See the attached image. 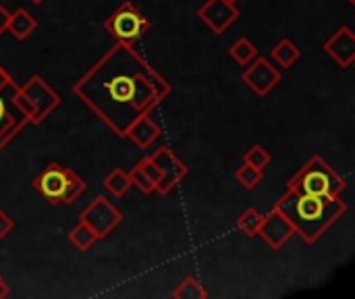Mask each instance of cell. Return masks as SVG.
Wrapping results in <instances>:
<instances>
[{
    "mask_svg": "<svg viewBox=\"0 0 355 299\" xmlns=\"http://www.w3.org/2000/svg\"><path fill=\"white\" fill-rule=\"evenodd\" d=\"M75 94L119 137L158 104L150 83V65L133 44H116L77 83Z\"/></svg>",
    "mask_w": 355,
    "mask_h": 299,
    "instance_id": "obj_1",
    "label": "cell"
},
{
    "mask_svg": "<svg viewBox=\"0 0 355 299\" xmlns=\"http://www.w3.org/2000/svg\"><path fill=\"white\" fill-rule=\"evenodd\" d=\"M275 208L289 221L295 235H300L306 244H316L322 233L347 212L343 198L308 196L293 189H287L277 200Z\"/></svg>",
    "mask_w": 355,
    "mask_h": 299,
    "instance_id": "obj_2",
    "label": "cell"
},
{
    "mask_svg": "<svg viewBox=\"0 0 355 299\" xmlns=\"http://www.w3.org/2000/svg\"><path fill=\"white\" fill-rule=\"evenodd\" d=\"M287 189H293L297 194H308V196L341 198L343 191L347 189V183L322 156L316 154L287 183Z\"/></svg>",
    "mask_w": 355,
    "mask_h": 299,
    "instance_id": "obj_3",
    "label": "cell"
},
{
    "mask_svg": "<svg viewBox=\"0 0 355 299\" xmlns=\"http://www.w3.org/2000/svg\"><path fill=\"white\" fill-rule=\"evenodd\" d=\"M33 189L52 206L58 204H71L75 202L83 189L85 183L69 169H64L62 164H48L35 179H33Z\"/></svg>",
    "mask_w": 355,
    "mask_h": 299,
    "instance_id": "obj_4",
    "label": "cell"
},
{
    "mask_svg": "<svg viewBox=\"0 0 355 299\" xmlns=\"http://www.w3.org/2000/svg\"><path fill=\"white\" fill-rule=\"evenodd\" d=\"M12 100L31 125H40L60 104V96L40 75H31L21 85L17 83Z\"/></svg>",
    "mask_w": 355,
    "mask_h": 299,
    "instance_id": "obj_5",
    "label": "cell"
},
{
    "mask_svg": "<svg viewBox=\"0 0 355 299\" xmlns=\"http://www.w3.org/2000/svg\"><path fill=\"white\" fill-rule=\"evenodd\" d=\"M104 29L116 40V44H133L150 29V19L131 2H123L104 21Z\"/></svg>",
    "mask_w": 355,
    "mask_h": 299,
    "instance_id": "obj_6",
    "label": "cell"
},
{
    "mask_svg": "<svg viewBox=\"0 0 355 299\" xmlns=\"http://www.w3.org/2000/svg\"><path fill=\"white\" fill-rule=\"evenodd\" d=\"M79 221L85 223L98 235V239H104L121 225L123 214L104 196H98L94 202H89V206L83 208V212L79 214Z\"/></svg>",
    "mask_w": 355,
    "mask_h": 299,
    "instance_id": "obj_7",
    "label": "cell"
},
{
    "mask_svg": "<svg viewBox=\"0 0 355 299\" xmlns=\"http://www.w3.org/2000/svg\"><path fill=\"white\" fill-rule=\"evenodd\" d=\"M281 79H283L281 71L268 58H262V56H256L252 62H248L241 73V81L260 98L272 92L281 83Z\"/></svg>",
    "mask_w": 355,
    "mask_h": 299,
    "instance_id": "obj_8",
    "label": "cell"
},
{
    "mask_svg": "<svg viewBox=\"0 0 355 299\" xmlns=\"http://www.w3.org/2000/svg\"><path fill=\"white\" fill-rule=\"evenodd\" d=\"M150 158L160 169V181H158V185H156L154 191L166 196V194H171L187 177V166L168 148H164V146L158 148L154 154H150Z\"/></svg>",
    "mask_w": 355,
    "mask_h": 299,
    "instance_id": "obj_9",
    "label": "cell"
},
{
    "mask_svg": "<svg viewBox=\"0 0 355 299\" xmlns=\"http://www.w3.org/2000/svg\"><path fill=\"white\" fill-rule=\"evenodd\" d=\"M239 15L241 10L237 8L235 0H206L198 10L202 23L214 33H225L239 19Z\"/></svg>",
    "mask_w": 355,
    "mask_h": 299,
    "instance_id": "obj_10",
    "label": "cell"
},
{
    "mask_svg": "<svg viewBox=\"0 0 355 299\" xmlns=\"http://www.w3.org/2000/svg\"><path fill=\"white\" fill-rule=\"evenodd\" d=\"M17 83L0 89V137L8 144L25 125H29V119L19 110V106L15 104L12 96H15Z\"/></svg>",
    "mask_w": 355,
    "mask_h": 299,
    "instance_id": "obj_11",
    "label": "cell"
},
{
    "mask_svg": "<svg viewBox=\"0 0 355 299\" xmlns=\"http://www.w3.org/2000/svg\"><path fill=\"white\" fill-rule=\"evenodd\" d=\"M258 235H260L272 250H281V248L295 235V231H293V227L289 225V221H287L277 208H272L266 216H262Z\"/></svg>",
    "mask_w": 355,
    "mask_h": 299,
    "instance_id": "obj_12",
    "label": "cell"
},
{
    "mask_svg": "<svg viewBox=\"0 0 355 299\" xmlns=\"http://www.w3.org/2000/svg\"><path fill=\"white\" fill-rule=\"evenodd\" d=\"M322 48L341 69H349L355 60V33L352 31V27H347V25L339 27L322 44Z\"/></svg>",
    "mask_w": 355,
    "mask_h": 299,
    "instance_id": "obj_13",
    "label": "cell"
},
{
    "mask_svg": "<svg viewBox=\"0 0 355 299\" xmlns=\"http://www.w3.org/2000/svg\"><path fill=\"white\" fill-rule=\"evenodd\" d=\"M125 137H129L137 148L146 150V148H150V146L160 137V127H158L156 121L150 117V112H146V114H141L139 119H135V121L129 125Z\"/></svg>",
    "mask_w": 355,
    "mask_h": 299,
    "instance_id": "obj_14",
    "label": "cell"
},
{
    "mask_svg": "<svg viewBox=\"0 0 355 299\" xmlns=\"http://www.w3.org/2000/svg\"><path fill=\"white\" fill-rule=\"evenodd\" d=\"M35 29H37V21H35V17L29 15L25 8H15V10L10 12L6 31H8L15 40L23 42V40H27Z\"/></svg>",
    "mask_w": 355,
    "mask_h": 299,
    "instance_id": "obj_15",
    "label": "cell"
},
{
    "mask_svg": "<svg viewBox=\"0 0 355 299\" xmlns=\"http://www.w3.org/2000/svg\"><path fill=\"white\" fill-rule=\"evenodd\" d=\"M302 56V50L289 40V37H283L277 42V46L272 48V60L281 67V69H289L293 67Z\"/></svg>",
    "mask_w": 355,
    "mask_h": 299,
    "instance_id": "obj_16",
    "label": "cell"
},
{
    "mask_svg": "<svg viewBox=\"0 0 355 299\" xmlns=\"http://www.w3.org/2000/svg\"><path fill=\"white\" fill-rule=\"evenodd\" d=\"M102 185H104L106 191H110L114 198H123V196L129 191V187H131L129 173L123 171V169H112V171L104 177Z\"/></svg>",
    "mask_w": 355,
    "mask_h": 299,
    "instance_id": "obj_17",
    "label": "cell"
},
{
    "mask_svg": "<svg viewBox=\"0 0 355 299\" xmlns=\"http://www.w3.org/2000/svg\"><path fill=\"white\" fill-rule=\"evenodd\" d=\"M69 241H71V246L75 248V250H79V252H87L96 241H100L98 239V235L85 225V223H77L73 229H71V233H69Z\"/></svg>",
    "mask_w": 355,
    "mask_h": 299,
    "instance_id": "obj_18",
    "label": "cell"
},
{
    "mask_svg": "<svg viewBox=\"0 0 355 299\" xmlns=\"http://www.w3.org/2000/svg\"><path fill=\"white\" fill-rule=\"evenodd\" d=\"M231 58L239 65V67H245L248 62H252L256 56H258V48L248 40V37H239L233 46H231Z\"/></svg>",
    "mask_w": 355,
    "mask_h": 299,
    "instance_id": "obj_19",
    "label": "cell"
},
{
    "mask_svg": "<svg viewBox=\"0 0 355 299\" xmlns=\"http://www.w3.org/2000/svg\"><path fill=\"white\" fill-rule=\"evenodd\" d=\"M260 223H262V214L256 208H245L239 214V219H237V229L245 237H256L258 235V229H260Z\"/></svg>",
    "mask_w": 355,
    "mask_h": 299,
    "instance_id": "obj_20",
    "label": "cell"
},
{
    "mask_svg": "<svg viewBox=\"0 0 355 299\" xmlns=\"http://www.w3.org/2000/svg\"><path fill=\"white\" fill-rule=\"evenodd\" d=\"M173 298L175 299H206L208 298V291H206V287L196 279V277H189V279H185L177 289H175V293H173Z\"/></svg>",
    "mask_w": 355,
    "mask_h": 299,
    "instance_id": "obj_21",
    "label": "cell"
},
{
    "mask_svg": "<svg viewBox=\"0 0 355 299\" xmlns=\"http://www.w3.org/2000/svg\"><path fill=\"white\" fill-rule=\"evenodd\" d=\"M235 179H237V183L241 185V187H245V189H256L260 183H262V179H264V171H258V169H254V166H250V164H241L237 171H235Z\"/></svg>",
    "mask_w": 355,
    "mask_h": 299,
    "instance_id": "obj_22",
    "label": "cell"
},
{
    "mask_svg": "<svg viewBox=\"0 0 355 299\" xmlns=\"http://www.w3.org/2000/svg\"><path fill=\"white\" fill-rule=\"evenodd\" d=\"M270 160H272L270 152H268L264 146H260V144L252 146V148L243 154V162L250 164V166H254V169H258V171H264V169L270 164Z\"/></svg>",
    "mask_w": 355,
    "mask_h": 299,
    "instance_id": "obj_23",
    "label": "cell"
},
{
    "mask_svg": "<svg viewBox=\"0 0 355 299\" xmlns=\"http://www.w3.org/2000/svg\"><path fill=\"white\" fill-rule=\"evenodd\" d=\"M129 181H131V187H137L141 194H152L154 191V183L146 177V173L139 169V164H135L129 171Z\"/></svg>",
    "mask_w": 355,
    "mask_h": 299,
    "instance_id": "obj_24",
    "label": "cell"
},
{
    "mask_svg": "<svg viewBox=\"0 0 355 299\" xmlns=\"http://www.w3.org/2000/svg\"><path fill=\"white\" fill-rule=\"evenodd\" d=\"M150 83H152V87H154V94H156L158 102L164 100V98L171 94V85L166 83V79H164L154 67H150Z\"/></svg>",
    "mask_w": 355,
    "mask_h": 299,
    "instance_id": "obj_25",
    "label": "cell"
},
{
    "mask_svg": "<svg viewBox=\"0 0 355 299\" xmlns=\"http://www.w3.org/2000/svg\"><path fill=\"white\" fill-rule=\"evenodd\" d=\"M137 164H139V169H141V171L146 173V177H148V179H150V181L154 183V189H156V185H158V181H160V169H158V166L154 164V160H152L150 156L141 158V160H139Z\"/></svg>",
    "mask_w": 355,
    "mask_h": 299,
    "instance_id": "obj_26",
    "label": "cell"
},
{
    "mask_svg": "<svg viewBox=\"0 0 355 299\" xmlns=\"http://www.w3.org/2000/svg\"><path fill=\"white\" fill-rule=\"evenodd\" d=\"M12 231H15V221L4 210H0V239L10 235Z\"/></svg>",
    "mask_w": 355,
    "mask_h": 299,
    "instance_id": "obj_27",
    "label": "cell"
},
{
    "mask_svg": "<svg viewBox=\"0 0 355 299\" xmlns=\"http://www.w3.org/2000/svg\"><path fill=\"white\" fill-rule=\"evenodd\" d=\"M8 19H10V10H6L4 6H0V35H2V33H6Z\"/></svg>",
    "mask_w": 355,
    "mask_h": 299,
    "instance_id": "obj_28",
    "label": "cell"
},
{
    "mask_svg": "<svg viewBox=\"0 0 355 299\" xmlns=\"http://www.w3.org/2000/svg\"><path fill=\"white\" fill-rule=\"evenodd\" d=\"M15 81H12V77L8 75V71L0 65V89H4V87H8V85H12Z\"/></svg>",
    "mask_w": 355,
    "mask_h": 299,
    "instance_id": "obj_29",
    "label": "cell"
},
{
    "mask_svg": "<svg viewBox=\"0 0 355 299\" xmlns=\"http://www.w3.org/2000/svg\"><path fill=\"white\" fill-rule=\"evenodd\" d=\"M10 296V289H8V285H6V281L0 277V299L8 298Z\"/></svg>",
    "mask_w": 355,
    "mask_h": 299,
    "instance_id": "obj_30",
    "label": "cell"
},
{
    "mask_svg": "<svg viewBox=\"0 0 355 299\" xmlns=\"http://www.w3.org/2000/svg\"><path fill=\"white\" fill-rule=\"evenodd\" d=\"M4 146H6V142H4V139H2V137H0V150H2V148H4Z\"/></svg>",
    "mask_w": 355,
    "mask_h": 299,
    "instance_id": "obj_31",
    "label": "cell"
},
{
    "mask_svg": "<svg viewBox=\"0 0 355 299\" xmlns=\"http://www.w3.org/2000/svg\"><path fill=\"white\" fill-rule=\"evenodd\" d=\"M31 2H33V4H42L44 0H31Z\"/></svg>",
    "mask_w": 355,
    "mask_h": 299,
    "instance_id": "obj_32",
    "label": "cell"
},
{
    "mask_svg": "<svg viewBox=\"0 0 355 299\" xmlns=\"http://www.w3.org/2000/svg\"><path fill=\"white\" fill-rule=\"evenodd\" d=\"M347 2H349V4H355V0H347Z\"/></svg>",
    "mask_w": 355,
    "mask_h": 299,
    "instance_id": "obj_33",
    "label": "cell"
},
{
    "mask_svg": "<svg viewBox=\"0 0 355 299\" xmlns=\"http://www.w3.org/2000/svg\"><path fill=\"white\" fill-rule=\"evenodd\" d=\"M0 277H2V275H0Z\"/></svg>",
    "mask_w": 355,
    "mask_h": 299,
    "instance_id": "obj_34",
    "label": "cell"
},
{
    "mask_svg": "<svg viewBox=\"0 0 355 299\" xmlns=\"http://www.w3.org/2000/svg\"><path fill=\"white\" fill-rule=\"evenodd\" d=\"M235 2H237V0H235Z\"/></svg>",
    "mask_w": 355,
    "mask_h": 299,
    "instance_id": "obj_35",
    "label": "cell"
}]
</instances>
